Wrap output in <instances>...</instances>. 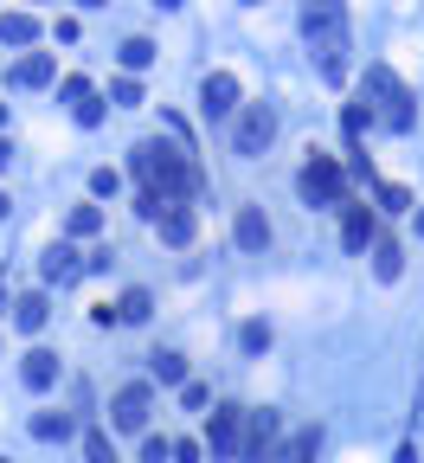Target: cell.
Segmentation results:
<instances>
[{"label": "cell", "instance_id": "cell-31", "mask_svg": "<svg viewBox=\"0 0 424 463\" xmlns=\"http://www.w3.org/2000/svg\"><path fill=\"white\" fill-rule=\"evenodd\" d=\"M110 97H116V103H142V84H136V77H116Z\"/></svg>", "mask_w": 424, "mask_h": 463}, {"label": "cell", "instance_id": "cell-32", "mask_svg": "<svg viewBox=\"0 0 424 463\" xmlns=\"http://www.w3.org/2000/svg\"><path fill=\"white\" fill-rule=\"evenodd\" d=\"M206 399H212V393L200 387V379H187V387H180V405H187V412H200V405H206Z\"/></svg>", "mask_w": 424, "mask_h": 463}, {"label": "cell", "instance_id": "cell-14", "mask_svg": "<svg viewBox=\"0 0 424 463\" xmlns=\"http://www.w3.org/2000/svg\"><path fill=\"white\" fill-rule=\"evenodd\" d=\"M238 244H245V251H263V244H271V220H263L257 206L238 212Z\"/></svg>", "mask_w": 424, "mask_h": 463}, {"label": "cell", "instance_id": "cell-16", "mask_svg": "<svg viewBox=\"0 0 424 463\" xmlns=\"http://www.w3.org/2000/svg\"><path fill=\"white\" fill-rule=\"evenodd\" d=\"M271 438H277V412H251V444H245V457L271 463Z\"/></svg>", "mask_w": 424, "mask_h": 463}, {"label": "cell", "instance_id": "cell-12", "mask_svg": "<svg viewBox=\"0 0 424 463\" xmlns=\"http://www.w3.org/2000/svg\"><path fill=\"white\" fill-rule=\"evenodd\" d=\"M51 71H59V65H51V52H26V59L13 65V84H20V91H33V84H51Z\"/></svg>", "mask_w": 424, "mask_h": 463}, {"label": "cell", "instance_id": "cell-1", "mask_svg": "<svg viewBox=\"0 0 424 463\" xmlns=\"http://www.w3.org/2000/svg\"><path fill=\"white\" fill-rule=\"evenodd\" d=\"M129 168H136V180H142V200L148 206H180L187 194H200V168L187 161V148H174V142H136L129 148Z\"/></svg>", "mask_w": 424, "mask_h": 463}, {"label": "cell", "instance_id": "cell-26", "mask_svg": "<svg viewBox=\"0 0 424 463\" xmlns=\"http://www.w3.org/2000/svg\"><path fill=\"white\" fill-rule=\"evenodd\" d=\"M380 206L405 212V206H412V187H399V180H380Z\"/></svg>", "mask_w": 424, "mask_h": 463}, {"label": "cell", "instance_id": "cell-4", "mask_svg": "<svg viewBox=\"0 0 424 463\" xmlns=\"http://www.w3.org/2000/svg\"><path fill=\"white\" fill-rule=\"evenodd\" d=\"M302 200L309 206H348V168H341L334 155H309V168L296 174Z\"/></svg>", "mask_w": 424, "mask_h": 463}, {"label": "cell", "instance_id": "cell-21", "mask_svg": "<svg viewBox=\"0 0 424 463\" xmlns=\"http://www.w3.org/2000/svg\"><path fill=\"white\" fill-rule=\"evenodd\" d=\"M399 264H405V251H399L392 238H380V244H373V270H380V277H399Z\"/></svg>", "mask_w": 424, "mask_h": 463}, {"label": "cell", "instance_id": "cell-15", "mask_svg": "<svg viewBox=\"0 0 424 463\" xmlns=\"http://www.w3.org/2000/svg\"><path fill=\"white\" fill-rule=\"evenodd\" d=\"M45 315H51V303H45V296H39V290H26V296H20V303H13V322H20V329H26V335H39V329H45Z\"/></svg>", "mask_w": 424, "mask_h": 463}, {"label": "cell", "instance_id": "cell-35", "mask_svg": "<svg viewBox=\"0 0 424 463\" xmlns=\"http://www.w3.org/2000/svg\"><path fill=\"white\" fill-rule=\"evenodd\" d=\"M0 123H7V103H0Z\"/></svg>", "mask_w": 424, "mask_h": 463}, {"label": "cell", "instance_id": "cell-22", "mask_svg": "<svg viewBox=\"0 0 424 463\" xmlns=\"http://www.w3.org/2000/svg\"><path fill=\"white\" fill-rule=\"evenodd\" d=\"M154 379H168V387H180V379H187V361H180V354H154Z\"/></svg>", "mask_w": 424, "mask_h": 463}, {"label": "cell", "instance_id": "cell-6", "mask_svg": "<svg viewBox=\"0 0 424 463\" xmlns=\"http://www.w3.org/2000/svg\"><path fill=\"white\" fill-rule=\"evenodd\" d=\"M277 142V110L271 103H245L238 110V155H263Z\"/></svg>", "mask_w": 424, "mask_h": 463}, {"label": "cell", "instance_id": "cell-34", "mask_svg": "<svg viewBox=\"0 0 424 463\" xmlns=\"http://www.w3.org/2000/svg\"><path fill=\"white\" fill-rule=\"evenodd\" d=\"M418 238H424V206H418Z\"/></svg>", "mask_w": 424, "mask_h": 463}, {"label": "cell", "instance_id": "cell-25", "mask_svg": "<svg viewBox=\"0 0 424 463\" xmlns=\"http://www.w3.org/2000/svg\"><path fill=\"white\" fill-rule=\"evenodd\" d=\"M148 309H154V303H148V290H129L122 303H116V315H122V322H142Z\"/></svg>", "mask_w": 424, "mask_h": 463}, {"label": "cell", "instance_id": "cell-8", "mask_svg": "<svg viewBox=\"0 0 424 463\" xmlns=\"http://www.w3.org/2000/svg\"><path fill=\"white\" fill-rule=\"evenodd\" d=\"M39 270H45V283H71V277H84V270H90V258L71 251V244H51V251L39 258Z\"/></svg>", "mask_w": 424, "mask_h": 463}, {"label": "cell", "instance_id": "cell-2", "mask_svg": "<svg viewBox=\"0 0 424 463\" xmlns=\"http://www.w3.org/2000/svg\"><path fill=\"white\" fill-rule=\"evenodd\" d=\"M302 33H309V45H315V59H322V77L328 84H341L348 77V13L334 7V0H315V7H302Z\"/></svg>", "mask_w": 424, "mask_h": 463}, {"label": "cell", "instance_id": "cell-13", "mask_svg": "<svg viewBox=\"0 0 424 463\" xmlns=\"http://www.w3.org/2000/svg\"><path fill=\"white\" fill-rule=\"evenodd\" d=\"M154 226H161V238H168V244H193V232H200V220H193L187 206H168Z\"/></svg>", "mask_w": 424, "mask_h": 463}, {"label": "cell", "instance_id": "cell-5", "mask_svg": "<svg viewBox=\"0 0 424 463\" xmlns=\"http://www.w3.org/2000/svg\"><path fill=\"white\" fill-rule=\"evenodd\" d=\"M206 444H212V457H245V444H251V412L219 405L212 425H206Z\"/></svg>", "mask_w": 424, "mask_h": 463}, {"label": "cell", "instance_id": "cell-11", "mask_svg": "<svg viewBox=\"0 0 424 463\" xmlns=\"http://www.w3.org/2000/svg\"><path fill=\"white\" fill-rule=\"evenodd\" d=\"M20 379H26L33 393H45L51 379H59V354H51V347H33V354L20 361Z\"/></svg>", "mask_w": 424, "mask_h": 463}, {"label": "cell", "instance_id": "cell-7", "mask_svg": "<svg viewBox=\"0 0 424 463\" xmlns=\"http://www.w3.org/2000/svg\"><path fill=\"white\" fill-rule=\"evenodd\" d=\"M148 405H154V393L136 379V387H122V393L110 399V425H116V431H142V425H148Z\"/></svg>", "mask_w": 424, "mask_h": 463}, {"label": "cell", "instance_id": "cell-37", "mask_svg": "<svg viewBox=\"0 0 424 463\" xmlns=\"http://www.w3.org/2000/svg\"><path fill=\"white\" fill-rule=\"evenodd\" d=\"M0 463H7V457H0Z\"/></svg>", "mask_w": 424, "mask_h": 463}, {"label": "cell", "instance_id": "cell-27", "mask_svg": "<svg viewBox=\"0 0 424 463\" xmlns=\"http://www.w3.org/2000/svg\"><path fill=\"white\" fill-rule=\"evenodd\" d=\"M116 187H122L116 168H97V174H90V194H97V200H116Z\"/></svg>", "mask_w": 424, "mask_h": 463}, {"label": "cell", "instance_id": "cell-3", "mask_svg": "<svg viewBox=\"0 0 424 463\" xmlns=\"http://www.w3.org/2000/svg\"><path fill=\"white\" fill-rule=\"evenodd\" d=\"M360 103H366V110H373V123H380V129H392V135H405V129L418 123V110H412V91L399 84V71H392V65H366Z\"/></svg>", "mask_w": 424, "mask_h": 463}, {"label": "cell", "instance_id": "cell-18", "mask_svg": "<svg viewBox=\"0 0 424 463\" xmlns=\"http://www.w3.org/2000/svg\"><path fill=\"white\" fill-rule=\"evenodd\" d=\"M0 39H7V45H33L39 39V20L33 13H0Z\"/></svg>", "mask_w": 424, "mask_h": 463}, {"label": "cell", "instance_id": "cell-24", "mask_svg": "<svg viewBox=\"0 0 424 463\" xmlns=\"http://www.w3.org/2000/svg\"><path fill=\"white\" fill-rule=\"evenodd\" d=\"M59 97L71 103V110H84V103H90V77H77V71H71L65 84H59Z\"/></svg>", "mask_w": 424, "mask_h": 463}, {"label": "cell", "instance_id": "cell-36", "mask_svg": "<svg viewBox=\"0 0 424 463\" xmlns=\"http://www.w3.org/2000/svg\"><path fill=\"white\" fill-rule=\"evenodd\" d=\"M0 212H7V194H0Z\"/></svg>", "mask_w": 424, "mask_h": 463}, {"label": "cell", "instance_id": "cell-17", "mask_svg": "<svg viewBox=\"0 0 424 463\" xmlns=\"http://www.w3.org/2000/svg\"><path fill=\"white\" fill-rule=\"evenodd\" d=\"M315 444H322V431H296L283 451H271V463H315Z\"/></svg>", "mask_w": 424, "mask_h": 463}, {"label": "cell", "instance_id": "cell-23", "mask_svg": "<svg viewBox=\"0 0 424 463\" xmlns=\"http://www.w3.org/2000/svg\"><path fill=\"white\" fill-rule=\"evenodd\" d=\"M148 65H154V45L148 39H129L122 45V71H148Z\"/></svg>", "mask_w": 424, "mask_h": 463}, {"label": "cell", "instance_id": "cell-33", "mask_svg": "<svg viewBox=\"0 0 424 463\" xmlns=\"http://www.w3.org/2000/svg\"><path fill=\"white\" fill-rule=\"evenodd\" d=\"M7 155H13V148H7V142H0V168H7Z\"/></svg>", "mask_w": 424, "mask_h": 463}, {"label": "cell", "instance_id": "cell-30", "mask_svg": "<svg viewBox=\"0 0 424 463\" xmlns=\"http://www.w3.org/2000/svg\"><path fill=\"white\" fill-rule=\"evenodd\" d=\"M168 457H174L168 438H142V463H168Z\"/></svg>", "mask_w": 424, "mask_h": 463}, {"label": "cell", "instance_id": "cell-9", "mask_svg": "<svg viewBox=\"0 0 424 463\" xmlns=\"http://www.w3.org/2000/svg\"><path fill=\"white\" fill-rule=\"evenodd\" d=\"M200 103H206V116H232L238 110V77L232 71H212L206 84H200Z\"/></svg>", "mask_w": 424, "mask_h": 463}, {"label": "cell", "instance_id": "cell-29", "mask_svg": "<svg viewBox=\"0 0 424 463\" xmlns=\"http://www.w3.org/2000/svg\"><path fill=\"white\" fill-rule=\"evenodd\" d=\"M84 451H90V463H116V451H110V438H103V431H90Z\"/></svg>", "mask_w": 424, "mask_h": 463}, {"label": "cell", "instance_id": "cell-19", "mask_svg": "<svg viewBox=\"0 0 424 463\" xmlns=\"http://www.w3.org/2000/svg\"><path fill=\"white\" fill-rule=\"evenodd\" d=\"M103 232V206H71V238H97Z\"/></svg>", "mask_w": 424, "mask_h": 463}, {"label": "cell", "instance_id": "cell-28", "mask_svg": "<svg viewBox=\"0 0 424 463\" xmlns=\"http://www.w3.org/2000/svg\"><path fill=\"white\" fill-rule=\"evenodd\" d=\"M238 341H245V354H263V347H271V329H263V322H245Z\"/></svg>", "mask_w": 424, "mask_h": 463}, {"label": "cell", "instance_id": "cell-20", "mask_svg": "<svg viewBox=\"0 0 424 463\" xmlns=\"http://www.w3.org/2000/svg\"><path fill=\"white\" fill-rule=\"evenodd\" d=\"M33 438H45V444L51 438H71V419L65 412H33Z\"/></svg>", "mask_w": 424, "mask_h": 463}, {"label": "cell", "instance_id": "cell-10", "mask_svg": "<svg viewBox=\"0 0 424 463\" xmlns=\"http://www.w3.org/2000/svg\"><path fill=\"white\" fill-rule=\"evenodd\" d=\"M341 244H348V251L380 244V226H373V212H366V206H348V220H341Z\"/></svg>", "mask_w": 424, "mask_h": 463}]
</instances>
